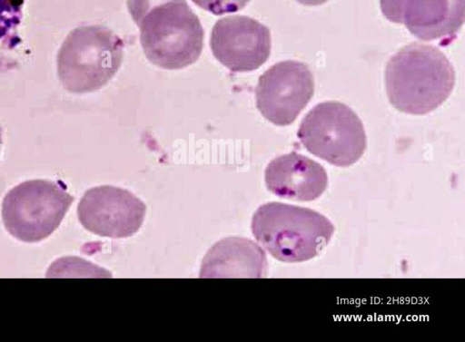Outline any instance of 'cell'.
<instances>
[{"instance_id":"obj_14","label":"cell","mask_w":465,"mask_h":342,"mask_svg":"<svg viewBox=\"0 0 465 342\" xmlns=\"http://www.w3.org/2000/svg\"><path fill=\"white\" fill-rule=\"evenodd\" d=\"M199 7L215 15H221L234 13L242 9L250 0H192Z\"/></svg>"},{"instance_id":"obj_6","label":"cell","mask_w":465,"mask_h":342,"mask_svg":"<svg viewBox=\"0 0 465 342\" xmlns=\"http://www.w3.org/2000/svg\"><path fill=\"white\" fill-rule=\"evenodd\" d=\"M297 135L309 152L338 167L355 163L367 145L357 114L333 101L314 106L302 119Z\"/></svg>"},{"instance_id":"obj_16","label":"cell","mask_w":465,"mask_h":342,"mask_svg":"<svg viewBox=\"0 0 465 342\" xmlns=\"http://www.w3.org/2000/svg\"><path fill=\"white\" fill-rule=\"evenodd\" d=\"M299 3L305 5H319L325 3L328 0H296Z\"/></svg>"},{"instance_id":"obj_8","label":"cell","mask_w":465,"mask_h":342,"mask_svg":"<svg viewBox=\"0 0 465 342\" xmlns=\"http://www.w3.org/2000/svg\"><path fill=\"white\" fill-rule=\"evenodd\" d=\"M145 204L127 190L97 186L87 190L77 207L82 226L101 237L128 238L141 228Z\"/></svg>"},{"instance_id":"obj_7","label":"cell","mask_w":465,"mask_h":342,"mask_svg":"<svg viewBox=\"0 0 465 342\" xmlns=\"http://www.w3.org/2000/svg\"><path fill=\"white\" fill-rule=\"evenodd\" d=\"M313 92V75L305 64L280 62L260 76L255 89L256 106L273 124L289 125L307 105Z\"/></svg>"},{"instance_id":"obj_2","label":"cell","mask_w":465,"mask_h":342,"mask_svg":"<svg viewBox=\"0 0 465 342\" xmlns=\"http://www.w3.org/2000/svg\"><path fill=\"white\" fill-rule=\"evenodd\" d=\"M251 228L256 240L274 259L287 263L316 257L334 233L333 224L322 214L277 201L260 206Z\"/></svg>"},{"instance_id":"obj_1","label":"cell","mask_w":465,"mask_h":342,"mask_svg":"<svg viewBox=\"0 0 465 342\" xmlns=\"http://www.w3.org/2000/svg\"><path fill=\"white\" fill-rule=\"evenodd\" d=\"M385 84L394 108L421 115L448 99L455 84V72L440 50L414 42L391 57L386 65Z\"/></svg>"},{"instance_id":"obj_12","label":"cell","mask_w":465,"mask_h":342,"mask_svg":"<svg viewBox=\"0 0 465 342\" xmlns=\"http://www.w3.org/2000/svg\"><path fill=\"white\" fill-rule=\"evenodd\" d=\"M264 251L243 238H226L214 244L203 259L200 278H262L266 275Z\"/></svg>"},{"instance_id":"obj_10","label":"cell","mask_w":465,"mask_h":342,"mask_svg":"<svg viewBox=\"0 0 465 342\" xmlns=\"http://www.w3.org/2000/svg\"><path fill=\"white\" fill-rule=\"evenodd\" d=\"M381 9L423 41L454 37L465 18V0H381Z\"/></svg>"},{"instance_id":"obj_9","label":"cell","mask_w":465,"mask_h":342,"mask_svg":"<svg viewBox=\"0 0 465 342\" xmlns=\"http://www.w3.org/2000/svg\"><path fill=\"white\" fill-rule=\"evenodd\" d=\"M210 47L214 57L232 72L253 71L270 55V30L248 16H225L213 25Z\"/></svg>"},{"instance_id":"obj_15","label":"cell","mask_w":465,"mask_h":342,"mask_svg":"<svg viewBox=\"0 0 465 342\" xmlns=\"http://www.w3.org/2000/svg\"><path fill=\"white\" fill-rule=\"evenodd\" d=\"M174 0H127L128 11L134 21L139 25L143 16L154 6Z\"/></svg>"},{"instance_id":"obj_3","label":"cell","mask_w":465,"mask_h":342,"mask_svg":"<svg viewBox=\"0 0 465 342\" xmlns=\"http://www.w3.org/2000/svg\"><path fill=\"white\" fill-rule=\"evenodd\" d=\"M124 56V42L101 24L72 30L57 54V73L63 86L74 93L99 90L117 73Z\"/></svg>"},{"instance_id":"obj_17","label":"cell","mask_w":465,"mask_h":342,"mask_svg":"<svg viewBox=\"0 0 465 342\" xmlns=\"http://www.w3.org/2000/svg\"><path fill=\"white\" fill-rule=\"evenodd\" d=\"M2 128L0 127V147L2 145L3 140H2Z\"/></svg>"},{"instance_id":"obj_4","label":"cell","mask_w":465,"mask_h":342,"mask_svg":"<svg viewBox=\"0 0 465 342\" xmlns=\"http://www.w3.org/2000/svg\"><path fill=\"white\" fill-rule=\"evenodd\" d=\"M140 42L146 58L163 69L193 64L203 47V29L186 0L153 7L139 24Z\"/></svg>"},{"instance_id":"obj_5","label":"cell","mask_w":465,"mask_h":342,"mask_svg":"<svg viewBox=\"0 0 465 342\" xmlns=\"http://www.w3.org/2000/svg\"><path fill=\"white\" fill-rule=\"evenodd\" d=\"M73 200L63 183L48 180L21 182L3 200L5 228L23 242L41 241L60 226Z\"/></svg>"},{"instance_id":"obj_13","label":"cell","mask_w":465,"mask_h":342,"mask_svg":"<svg viewBox=\"0 0 465 342\" xmlns=\"http://www.w3.org/2000/svg\"><path fill=\"white\" fill-rule=\"evenodd\" d=\"M24 0H0V50L13 49L21 40L17 26L22 19Z\"/></svg>"},{"instance_id":"obj_11","label":"cell","mask_w":465,"mask_h":342,"mask_svg":"<svg viewBox=\"0 0 465 342\" xmlns=\"http://www.w3.org/2000/svg\"><path fill=\"white\" fill-rule=\"evenodd\" d=\"M264 181L266 188L276 196L299 201L318 199L328 184L324 168L296 152L273 159L265 169Z\"/></svg>"}]
</instances>
